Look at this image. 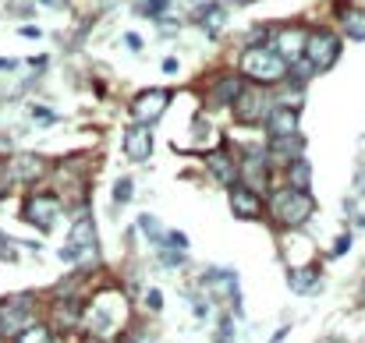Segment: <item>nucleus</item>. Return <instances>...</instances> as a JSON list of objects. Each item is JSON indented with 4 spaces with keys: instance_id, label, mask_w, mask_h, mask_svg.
<instances>
[{
    "instance_id": "nucleus-2",
    "label": "nucleus",
    "mask_w": 365,
    "mask_h": 343,
    "mask_svg": "<svg viewBox=\"0 0 365 343\" xmlns=\"http://www.w3.org/2000/svg\"><path fill=\"white\" fill-rule=\"evenodd\" d=\"M316 213V202L309 191H294L287 184H273L266 191V220H273V227L284 233L302 230Z\"/></svg>"
},
{
    "instance_id": "nucleus-33",
    "label": "nucleus",
    "mask_w": 365,
    "mask_h": 343,
    "mask_svg": "<svg viewBox=\"0 0 365 343\" xmlns=\"http://www.w3.org/2000/svg\"><path fill=\"white\" fill-rule=\"evenodd\" d=\"M32 117H36L39 124H53V120H57V114H53V110H46V107H32Z\"/></svg>"
},
{
    "instance_id": "nucleus-19",
    "label": "nucleus",
    "mask_w": 365,
    "mask_h": 343,
    "mask_svg": "<svg viewBox=\"0 0 365 343\" xmlns=\"http://www.w3.org/2000/svg\"><path fill=\"white\" fill-rule=\"evenodd\" d=\"M287 287L294 294H319L323 290V269L305 265V269H287Z\"/></svg>"
},
{
    "instance_id": "nucleus-29",
    "label": "nucleus",
    "mask_w": 365,
    "mask_h": 343,
    "mask_svg": "<svg viewBox=\"0 0 365 343\" xmlns=\"http://www.w3.org/2000/svg\"><path fill=\"white\" fill-rule=\"evenodd\" d=\"M167 7H170V0H145L138 11H142V14H149V18H163V14H167Z\"/></svg>"
},
{
    "instance_id": "nucleus-8",
    "label": "nucleus",
    "mask_w": 365,
    "mask_h": 343,
    "mask_svg": "<svg viewBox=\"0 0 365 343\" xmlns=\"http://www.w3.org/2000/svg\"><path fill=\"white\" fill-rule=\"evenodd\" d=\"M341 57V36L334 28H309V39H305V60L319 71H330Z\"/></svg>"
},
{
    "instance_id": "nucleus-31",
    "label": "nucleus",
    "mask_w": 365,
    "mask_h": 343,
    "mask_svg": "<svg viewBox=\"0 0 365 343\" xmlns=\"http://www.w3.org/2000/svg\"><path fill=\"white\" fill-rule=\"evenodd\" d=\"M145 308L149 312H160L163 308V294L160 290H145Z\"/></svg>"
},
{
    "instance_id": "nucleus-32",
    "label": "nucleus",
    "mask_w": 365,
    "mask_h": 343,
    "mask_svg": "<svg viewBox=\"0 0 365 343\" xmlns=\"http://www.w3.org/2000/svg\"><path fill=\"white\" fill-rule=\"evenodd\" d=\"M188 297H192V294H188ZM192 315H195V319H206V315H210V301L192 297Z\"/></svg>"
},
{
    "instance_id": "nucleus-30",
    "label": "nucleus",
    "mask_w": 365,
    "mask_h": 343,
    "mask_svg": "<svg viewBox=\"0 0 365 343\" xmlns=\"http://www.w3.org/2000/svg\"><path fill=\"white\" fill-rule=\"evenodd\" d=\"M163 244H170V248H178V251H188V237L178 233V230H167V233H163Z\"/></svg>"
},
{
    "instance_id": "nucleus-24",
    "label": "nucleus",
    "mask_w": 365,
    "mask_h": 343,
    "mask_svg": "<svg viewBox=\"0 0 365 343\" xmlns=\"http://www.w3.org/2000/svg\"><path fill=\"white\" fill-rule=\"evenodd\" d=\"M135 223H138V230L145 233V241H149V244H156V248L163 244V233H167V230L160 227V220H156V216H149V213H142V216H138Z\"/></svg>"
},
{
    "instance_id": "nucleus-28",
    "label": "nucleus",
    "mask_w": 365,
    "mask_h": 343,
    "mask_svg": "<svg viewBox=\"0 0 365 343\" xmlns=\"http://www.w3.org/2000/svg\"><path fill=\"white\" fill-rule=\"evenodd\" d=\"M351 241H355V237H351L348 230H344V233H337V241H334V248H330L327 255H330V258H344V255L351 251Z\"/></svg>"
},
{
    "instance_id": "nucleus-1",
    "label": "nucleus",
    "mask_w": 365,
    "mask_h": 343,
    "mask_svg": "<svg viewBox=\"0 0 365 343\" xmlns=\"http://www.w3.org/2000/svg\"><path fill=\"white\" fill-rule=\"evenodd\" d=\"M128 319H131V312H128V297L121 290H100L82 312L86 333L103 343L121 340V333L128 329Z\"/></svg>"
},
{
    "instance_id": "nucleus-12",
    "label": "nucleus",
    "mask_w": 365,
    "mask_h": 343,
    "mask_svg": "<svg viewBox=\"0 0 365 343\" xmlns=\"http://www.w3.org/2000/svg\"><path fill=\"white\" fill-rule=\"evenodd\" d=\"M46 170H50V163H46L39 152H18V156H11V163H7L11 184H36V181L46 177Z\"/></svg>"
},
{
    "instance_id": "nucleus-5",
    "label": "nucleus",
    "mask_w": 365,
    "mask_h": 343,
    "mask_svg": "<svg viewBox=\"0 0 365 343\" xmlns=\"http://www.w3.org/2000/svg\"><path fill=\"white\" fill-rule=\"evenodd\" d=\"M238 184L248 188V191H255V195H262V199L273 188V163H269V156H266L262 145L248 149L242 159H238Z\"/></svg>"
},
{
    "instance_id": "nucleus-35",
    "label": "nucleus",
    "mask_w": 365,
    "mask_h": 343,
    "mask_svg": "<svg viewBox=\"0 0 365 343\" xmlns=\"http://www.w3.org/2000/svg\"><path fill=\"white\" fill-rule=\"evenodd\" d=\"M39 4H43V7H50V11H64L71 0H39Z\"/></svg>"
},
{
    "instance_id": "nucleus-26",
    "label": "nucleus",
    "mask_w": 365,
    "mask_h": 343,
    "mask_svg": "<svg viewBox=\"0 0 365 343\" xmlns=\"http://www.w3.org/2000/svg\"><path fill=\"white\" fill-rule=\"evenodd\" d=\"M135 199V181L131 177H118L114 181V206H128Z\"/></svg>"
},
{
    "instance_id": "nucleus-43",
    "label": "nucleus",
    "mask_w": 365,
    "mask_h": 343,
    "mask_svg": "<svg viewBox=\"0 0 365 343\" xmlns=\"http://www.w3.org/2000/svg\"><path fill=\"white\" fill-rule=\"evenodd\" d=\"M242 4H252V0H242Z\"/></svg>"
},
{
    "instance_id": "nucleus-6",
    "label": "nucleus",
    "mask_w": 365,
    "mask_h": 343,
    "mask_svg": "<svg viewBox=\"0 0 365 343\" xmlns=\"http://www.w3.org/2000/svg\"><path fill=\"white\" fill-rule=\"evenodd\" d=\"M21 220L32 223L39 233H50L61 220V195L57 191H32L21 199Z\"/></svg>"
},
{
    "instance_id": "nucleus-3",
    "label": "nucleus",
    "mask_w": 365,
    "mask_h": 343,
    "mask_svg": "<svg viewBox=\"0 0 365 343\" xmlns=\"http://www.w3.org/2000/svg\"><path fill=\"white\" fill-rule=\"evenodd\" d=\"M238 75H242L248 85H280L287 82V60L266 43V46H245L242 57H238Z\"/></svg>"
},
{
    "instance_id": "nucleus-11",
    "label": "nucleus",
    "mask_w": 365,
    "mask_h": 343,
    "mask_svg": "<svg viewBox=\"0 0 365 343\" xmlns=\"http://www.w3.org/2000/svg\"><path fill=\"white\" fill-rule=\"evenodd\" d=\"M202 163H206V174H210L217 184H224V188H235V184H238V156L231 152V145L210 149V152L202 156Z\"/></svg>"
},
{
    "instance_id": "nucleus-7",
    "label": "nucleus",
    "mask_w": 365,
    "mask_h": 343,
    "mask_svg": "<svg viewBox=\"0 0 365 343\" xmlns=\"http://www.w3.org/2000/svg\"><path fill=\"white\" fill-rule=\"evenodd\" d=\"M273 107H277V96H273L269 89H262V85H245V93L238 96V103H235L231 110L238 117V124H248V127L259 124V127H262Z\"/></svg>"
},
{
    "instance_id": "nucleus-39",
    "label": "nucleus",
    "mask_w": 365,
    "mask_h": 343,
    "mask_svg": "<svg viewBox=\"0 0 365 343\" xmlns=\"http://www.w3.org/2000/svg\"><path fill=\"white\" fill-rule=\"evenodd\" d=\"M160 68H163V71H167V75H174V71H178V60H174V57H167V60H163V64H160Z\"/></svg>"
},
{
    "instance_id": "nucleus-36",
    "label": "nucleus",
    "mask_w": 365,
    "mask_h": 343,
    "mask_svg": "<svg viewBox=\"0 0 365 343\" xmlns=\"http://www.w3.org/2000/svg\"><path fill=\"white\" fill-rule=\"evenodd\" d=\"M7 188H11V177H7V167H0V199L7 195Z\"/></svg>"
},
{
    "instance_id": "nucleus-10",
    "label": "nucleus",
    "mask_w": 365,
    "mask_h": 343,
    "mask_svg": "<svg viewBox=\"0 0 365 343\" xmlns=\"http://www.w3.org/2000/svg\"><path fill=\"white\" fill-rule=\"evenodd\" d=\"M305 39H309V28H302V25H280L269 32V46L287 60V68L305 57Z\"/></svg>"
},
{
    "instance_id": "nucleus-22",
    "label": "nucleus",
    "mask_w": 365,
    "mask_h": 343,
    "mask_svg": "<svg viewBox=\"0 0 365 343\" xmlns=\"http://www.w3.org/2000/svg\"><path fill=\"white\" fill-rule=\"evenodd\" d=\"M195 18L210 28V36H217V28H220V25H224V18H227V7L213 0V4H202V7L195 11Z\"/></svg>"
},
{
    "instance_id": "nucleus-41",
    "label": "nucleus",
    "mask_w": 365,
    "mask_h": 343,
    "mask_svg": "<svg viewBox=\"0 0 365 343\" xmlns=\"http://www.w3.org/2000/svg\"><path fill=\"white\" fill-rule=\"evenodd\" d=\"M355 181H359V188H362V199H365V177H362V174H359Z\"/></svg>"
},
{
    "instance_id": "nucleus-18",
    "label": "nucleus",
    "mask_w": 365,
    "mask_h": 343,
    "mask_svg": "<svg viewBox=\"0 0 365 343\" xmlns=\"http://www.w3.org/2000/svg\"><path fill=\"white\" fill-rule=\"evenodd\" d=\"M124 156L131 163H149V156H153V131L142 127V124H131L124 131Z\"/></svg>"
},
{
    "instance_id": "nucleus-40",
    "label": "nucleus",
    "mask_w": 365,
    "mask_h": 343,
    "mask_svg": "<svg viewBox=\"0 0 365 343\" xmlns=\"http://www.w3.org/2000/svg\"><path fill=\"white\" fill-rule=\"evenodd\" d=\"M11 68H18V60H11V57H0V71H11Z\"/></svg>"
},
{
    "instance_id": "nucleus-21",
    "label": "nucleus",
    "mask_w": 365,
    "mask_h": 343,
    "mask_svg": "<svg viewBox=\"0 0 365 343\" xmlns=\"http://www.w3.org/2000/svg\"><path fill=\"white\" fill-rule=\"evenodd\" d=\"M284 184L294 188V191H309V195H312V163H309L305 156L294 159V163H287V167H284Z\"/></svg>"
},
{
    "instance_id": "nucleus-15",
    "label": "nucleus",
    "mask_w": 365,
    "mask_h": 343,
    "mask_svg": "<svg viewBox=\"0 0 365 343\" xmlns=\"http://www.w3.org/2000/svg\"><path fill=\"white\" fill-rule=\"evenodd\" d=\"M266 156H269L273 167L280 163V170H284L287 163H294V159L305 156V134L298 131V134H287V138H269L266 142Z\"/></svg>"
},
{
    "instance_id": "nucleus-23",
    "label": "nucleus",
    "mask_w": 365,
    "mask_h": 343,
    "mask_svg": "<svg viewBox=\"0 0 365 343\" xmlns=\"http://www.w3.org/2000/svg\"><path fill=\"white\" fill-rule=\"evenodd\" d=\"M14 343H57V333L46 326V322H36V326H29V329H21Z\"/></svg>"
},
{
    "instance_id": "nucleus-37",
    "label": "nucleus",
    "mask_w": 365,
    "mask_h": 343,
    "mask_svg": "<svg viewBox=\"0 0 365 343\" xmlns=\"http://www.w3.org/2000/svg\"><path fill=\"white\" fill-rule=\"evenodd\" d=\"M287 333H291V326H280V329L269 337V343H284V340H287Z\"/></svg>"
},
{
    "instance_id": "nucleus-17",
    "label": "nucleus",
    "mask_w": 365,
    "mask_h": 343,
    "mask_svg": "<svg viewBox=\"0 0 365 343\" xmlns=\"http://www.w3.org/2000/svg\"><path fill=\"white\" fill-rule=\"evenodd\" d=\"M266 134L269 138H287V134H298L302 131V110H294V107H273L269 117H266Z\"/></svg>"
},
{
    "instance_id": "nucleus-4",
    "label": "nucleus",
    "mask_w": 365,
    "mask_h": 343,
    "mask_svg": "<svg viewBox=\"0 0 365 343\" xmlns=\"http://www.w3.org/2000/svg\"><path fill=\"white\" fill-rule=\"evenodd\" d=\"M36 294H7L0 301V340H14L21 329L36 326Z\"/></svg>"
},
{
    "instance_id": "nucleus-9",
    "label": "nucleus",
    "mask_w": 365,
    "mask_h": 343,
    "mask_svg": "<svg viewBox=\"0 0 365 343\" xmlns=\"http://www.w3.org/2000/svg\"><path fill=\"white\" fill-rule=\"evenodd\" d=\"M167 107H170V89H142V93L131 96L128 114H131V124L153 127L160 117L167 114Z\"/></svg>"
},
{
    "instance_id": "nucleus-14",
    "label": "nucleus",
    "mask_w": 365,
    "mask_h": 343,
    "mask_svg": "<svg viewBox=\"0 0 365 343\" xmlns=\"http://www.w3.org/2000/svg\"><path fill=\"white\" fill-rule=\"evenodd\" d=\"M227 206H231V213L238 220H266V199L242 188V184L227 188Z\"/></svg>"
},
{
    "instance_id": "nucleus-25",
    "label": "nucleus",
    "mask_w": 365,
    "mask_h": 343,
    "mask_svg": "<svg viewBox=\"0 0 365 343\" xmlns=\"http://www.w3.org/2000/svg\"><path fill=\"white\" fill-rule=\"evenodd\" d=\"M156 262H160L163 269H178V265H185V262H188V251H178V248H170V244H160Z\"/></svg>"
},
{
    "instance_id": "nucleus-34",
    "label": "nucleus",
    "mask_w": 365,
    "mask_h": 343,
    "mask_svg": "<svg viewBox=\"0 0 365 343\" xmlns=\"http://www.w3.org/2000/svg\"><path fill=\"white\" fill-rule=\"evenodd\" d=\"M124 46L138 53V50H142V36H138V32H128V36H124Z\"/></svg>"
},
{
    "instance_id": "nucleus-42",
    "label": "nucleus",
    "mask_w": 365,
    "mask_h": 343,
    "mask_svg": "<svg viewBox=\"0 0 365 343\" xmlns=\"http://www.w3.org/2000/svg\"><path fill=\"white\" fill-rule=\"evenodd\" d=\"M330 343H348V340H344V337H334V340H330Z\"/></svg>"
},
{
    "instance_id": "nucleus-16",
    "label": "nucleus",
    "mask_w": 365,
    "mask_h": 343,
    "mask_svg": "<svg viewBox=\"0 0 365 343\" xmlns=\"http://www.w3.org/2000/svg\"><path fill=\"white\" fill-rule=\"evenodd\" d=\"M82 312H86V305H82L78 297H71V301H53L46 326H50L53 333H75V329L82 326Z\"/></svg>"
},
{
    "instance_id": "nucleus-13",
    "label": "nucleus",
    "mask_w": 365,
    "mask_h": 343,
    "mask_svg": "<svg viewBox=\"0 0 365 343\" xmlns=\"http://www.w3.org/2000/svg\"><path fill=\"white\" fill-rule=\"evenodd\" d=\"M245 85H248V82H245L238 71H224V75H217V78L210 82L206 103H210V107H224V110H227V107H235V103H238V96L245 93Z\"/></svg>"
},
{
    "instance_id": "nucleus-20",
    "label": "nucleus",
    "mask_w": 365,
    "mask_h": 343,
    "mask_svg": "<svg viewBox=\"0 0 365 343\" xmlns=\"http://www.w3.org/2000/svg\"><path fill=\"white\" fill-rule=\"evenodd\" d=\"M337 18H341V32L348 39H365V11L362 7H351V4H337Z\"/></svg>"
},
{
    "instance_id": "nucleus-38",
    "label": "nucleus",
    "mask_w": 365,
    "mask_h": 343,
    "mask_svg": "<svg viewBox=\"0 0 365 343\" xmlns=\"http://www.w3.org/2000/svg\"><path fill=\"white\" fill-rule=\"evenodd\" d=\"M21 36H25V39H39L43 32H39L36 25H21Z\"/></svg>"
},
{
    "instance_id": "nucleus-27",
    "label": "nucleus",
    "mask_w": 365,
    "mask_h": 343,
    "mask_svg": "<svg viewBox=\"0 0 365 343\" xmlns=\"http://www.w3.org/2000/svg\"><path fill=\"white\" fill-rule=\"evenodd\" d=\"M213 343H235V315H220L217 333H213Z\"/></svg>"
}]
</instances>
